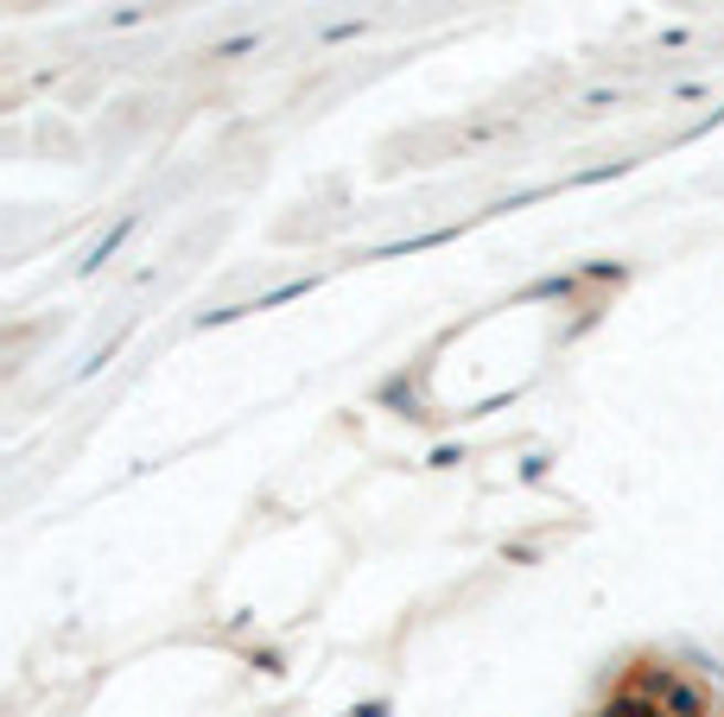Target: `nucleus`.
Segmentation results:
<instances>
[{"label": "nucleus", "instance_id": "obj_1", "mask_svg": "<svg viewBox=\"0 0 724 717\" xmlns=\"http://www.w3.org/2000/svg\"><path fill=\"white\" fill-rule=\"evenodd\" d=\"M604 717H705V711H699V698L680 686V679H668V673H636V679L610 698Z\"/></svg>", "mask_w": 724, "mask_h": 717}]
</instances>
